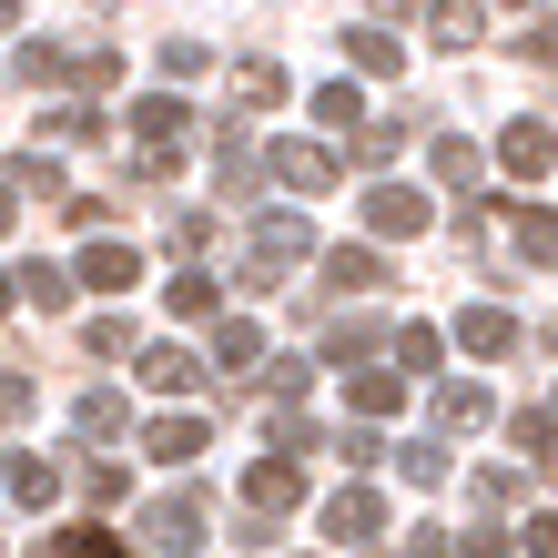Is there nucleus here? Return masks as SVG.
Wrapping results in <instances>:
<instances>
[{
    "instance_id": "7c9ffc66",
    "label": "nucleus",
    "mask_w": 558,
    "mask_h": 558,
    "mask_svg": "<svg viewBox=\"0 0 558 558\" xmlns=\"http://www.w3.org/2000/svg\"><path fill=\"white\" fill-rule=\"evenodd\" d=\"M345 51H355V72H376V82H397V72H407V51L386 41V31H355Z\"/></svg>"
},
{
    "instance_id": "7ed1b4c3",
    "label": "nucleus",
    "mask_w": 558,
    "mask_h": 558,
    "mask_svg": "<svg viewBox=\"0 0 558 558\" xmlns=\"http://www.w3.org/2000/svg\"><path fill=\"white\" fill-rule=\"evenodd\" d=\"M21 72H31V82L102 92V82H122V51H102V41H31V51H21Z\"/></svg>"
},
{
    "instance_id": "c9c22d12",
    "label": "nucleus",
    "mask_w": 558,
    "mask_h": 558,
    "mask_svg": "<svg viewBox=\"0 0 558 558\" xmlns=\"http://www.w3.org/2000/svg\"><path fill=\"white\" fill-rule=\"evenodd\" d=\"M82 345H92V355H133V325H122V315H92Z\"/></svg>"
},
{
    "instance_id": "6e6552de",
    "label": "nucleus",
    "mask_w": 558,
    "mask_h": 558,
    "mask_svg": "<svg viewBox=\"0 0 558 558\" xmlns=\"http://www.w3.org/2000/svg\"><path fill=\"white\" fill-rule=\"evenodd\" d=\"M72 284H92V294H133V284H143V254L122 244V234H92L82 265H72Z\"/></svg>"
},
{
    "instance_id": "de8ad7c7",
    "label": "nucleus",
    "mask_w": 558,
    "mask_h": 558,
    "mask_svg": "<svg viewBox=\"0 0 558 558\" xmlns=\"http://www.w3.org/2000/svg\"><path fill=\"white\" fill-rule=\"evenodd\" d=\"M11 305H21V284H11V275H0V315H11Z\"/></svg>"
},
{
    "instance_id": "c03bdc74",
    "label": "nucleus",
    "mask_w": 558,
    "mask_h": 558,
    "mask_svg": "<svg viewBox=\"0 0 558 558\" xmlns=\"http://www.w3.org/2000/svg\"><path fill=\"white\" fill-rule=\"evenodd\" d=\"M529 548H538V558H558V508H548V518H529Z\"/></svg>"
},
{
    "instance_id": "1a4fd4ad",
    "label": "nucleus",
    "mask_w": 558,
    "mask_h": 558,
    "mask_svg": "<svg viewBox=\"0 0 558 558\" xmlns=\"http://www.w3.org/2000/svg\"><path fill=\"white\" fill-rule=\"evenodd\" d=\"M366 234H376V244H407V234H426V193H407V183H376V193H366Z\"/></svg>"
},
{
    "instance_id": "a18cd8bd",
    "label": "nucleus",
    "mask_w": 558,
    "mask_h": 558,
    "mask_svg": "<svg viewBox=\"0 0 558 558\" xmlns=\"http://www.w3.org/2000/svg\"><path fill=\"white\" fill-rule=\"evenodd\" d=\"M529 51H538V61H548V72H558V21H548V31H538V41H529Z\"/></svg>"
},
{
    "instance_id": "bb28decb",
    "label": "nucleus",
    "mask_w": 558,
    "mask_h": 558,
    "mask_svg": "<svg viewBox=\"0 0 558 558\" xmlns=\"http://www.w3.org/2000/svg\"><path fill=\"white\" fill-rule=\"evenodd\" d=\"M426 173H437L447 193H468V183H477V153L457 143V133H437V143H426Z\"/></svg>"
},
{
    "instance_id": "49530a36",
    "label": "nucleus",
    "mask_w": 558,
    "mask_h": 558,
    "mask_svg": "<svg viewBox=\"0 0 558 558\" xmlns=\"http://www.w3.org/2000/svg\"><path fill=\"white\" fill-rule=\"evenodd\" d=\"M0 234H11V173H0Z\"/></svg>"
},
{
    "instance_id": "5701e85b",
    "label": "nucleus",
    "mask_w": 558,
    "mask_h": 558,
    "mask_svg": "<svg viewBox=\"0 0 558 558\" xmlns=\"http://www.w3.org/2000/svg\"><path fill=\"white\" fill-rule=\"evenodd\" d=\"M315 122H325V133H366V92H355V82H325L315 92Z\"/></svg>"
},
{
    "instance_id": "473e14b6",
    "label": "nucleus",
    "mask_w": 558,
    "mask_h": 558,
    "mask_svg": "<svg viewBox=\"0 0 558 558\" xmlns=\"http://www.w3.org/2000/svg\"><path fill=\"white\" fill-rule=\"evenodd\" d=\"M41 133L51 143H102V112H92V102H61V112H41Z\"/></svg>"
},
{
    "instance_id": "f257e3e1",
    "label": "nucleus",
    "mask_w": 558,
    "mask_h": 558,
    "mask_svg": "<svg viewBox=\"0 0 558 558\" xmlns=\"http://www.w3.org/2000/svg\"><path fill=\"white\" fill-rule=\"evenodd\" d=\"M122 122H133V143H143V153H133V173H143V183H162V173L183 162V143H193V112L173 102V92H143Z\"/></svg>"
},
{
    "instance_id": "a211bd4d",
    "label": "nucleus",
    "mask_w": 558,
    "mask_h": 558,
    "mask_svg": "<svg viewBox=\"0 0 558 558\" xmlns=\"http://www.w3.org/2000/svg\"><path fill=\"white\" fill-rule=\"evenodd\" d=\"M487 416H498V407H487V386H437V437H477Z\"/></svg>"
},
{
    "instance_id": "3c124183",
    "label": "nucleus",
    "mask_w": 558,
    "mask_h": 558,
    "mask_svg": "<svg viewBox=\"0 0 558 558\" xmlns=\"http://www.w3.org/2000/svg\"><path fill=\"white\" fill-rule=\"evenodd\" d=\"M548 416H558V397H548Z\"/></svg>"
},
{
    "instance_id": "6ab92c4d",
    "label": "nucleus",
    "mask_w": 558,
    "mask_h": 558,
    "mask_svg": "<svg viewBox=\"0 0 558 558\" xmlns=\"http://www.w3.org/2000/svg\"><path fill=\"white\" fill-rule=\"evenodd\" d=\"M72 426H82V437H92V447H112V437H122V426H133V407H122V397H112V386H82V407H72Z\"/></svg>"
},
{
    "instance_id": "9d476101",
    "label": "nucleus",
    "mask_w": 558,
    "mask_h": 558,
    "mask_svg": "<svg viewBox=\"0 0 558 558\" xmlns=\"http://www.w3.org/2000/svg\"><path fill=\"white\" fill-rule=\"evenodd\" d=\"M498 162H508L518 183H538V173H558V133H548V122H508V133H498Z\"/></svg>"
},
{
    "instance_id": "20e7f679",
    "label": "nucleus",
    "mask_w": 558,
    "mask_h": 558,
    "mask_svg": "<svg viewBox=\"0 0 558 558\" xmlns=\"http://www.w3.org/2000/svg\"><path fill=\"white\" fill-rule=\"evenodd\" d=\"M244 508L254 518H294V508H305V457H254V468H244Z\"/></svg>"
},
{
    "instance_id": "393cba45",
    "label": "nucleus",
    "mask_w": 558,
    "mask_h": 558,
    "mask_svg": "<svg viewBox=\"0 0 558 558\" xmlns=\"http://www.w3.org/2000/svg\"><path fill=\"white\" fill-rule=\"evenodd\" d=\"M11 284H21V294H31L41 315H61V305H72V275H61V265H41V254H31V265H21Z\"/></svg>"
},
{
    "instance_id": "c85d7f7f",
    "label": "nucleus",
    "mask_w": 558,
    "mask_h": 558,
    "mask_svg": "<svg viewBox=\"0 0 558 558\" xmlns=\"http://www.w3.org/2000/svg\"><path fill=\"white\" fill-rule=\"evenodd\" d=\"M397 366L407 376H437L447 366V336H437V325H407V336H397Z\"/></svg>"
},
{
    "instance_id": "ea45409f",
    "label": "nucleus",
    "mask_w": 558,
    "mask_h": 558,
    "mask_svg": "<svg viewBox=\"0 0 558 558\" xmlns=\"http://www.w3.org/2000/svg\"><path fill=\"white\" fill-rule=\"evenodd\" d=\"M82 498L92 508H122V468H82Z\"/></svg>"
},
{
    "instance_id": "4be33fe9",
    "label": "nucleus",
    "mask_w": 558,
    "mask_h": 558,
    "mask_svg": "<svg viewBox=\"0 0 558 558\" xmlns=\"http://www.w3.org/2000/svg\"><path fill=\"white\" fill-rule=\"evenodd\" d=\"M0 477H11V498H21V508H51V498H61V468H51V457H11Z\"/></svg>"
},
{
    "instance_id": "412c9836",
    "label": "nucleus",
    "mask_w": 558,
    "mask_h": 558,
    "mask_svg": "<svg viewBox=\"0 0 558 558\" xmlns=\"http://www.w3.org/2000/svg\"><path fill=\"white\" fill-rule=\"evenodd\" d=\"M234 102L244 112H275L284 102V61H234Z\"/></svg>"
},
{
    "instance_id": "e433bc0d",
    "label": "nucleus",
    "mask_w": 558,
    "mask_h": 558,
    "mask_svg": "<svg viewBox=\"0 0 558 558\" xmlns=\"http://www.w3.org/2000/svg\"><path fill=\"white\" fill-rule=\"evenodd\" d=\"M457 558H518V538H508V529H487V518H477V529L457 538Z\"/></svg>"
},
{
    "instance_id": "4468645a",
    "label": "nucleus",
    "mask_w": 558,
    "mask_h": 558,
    "mask_svg": "<svg viewBox=\"0 0 558 558\" xmlns=\"http://www.w3.org/2000/svg\"><path fill=\"white\" fill-rule=\"evenodd\" d=\"M457 345H468V355H518V315L508 305H468V315H457Z\"/></svg>"
},
{
    "instance_id": "8fccbe9b",
    "label": "nucleus",
    "mask_w": 558,
    "mask_h": 558,
    "mask_svg": "<svg viewBox=\"0 0 558 558\" xmlns=\"http://www.w3.org/2000/svg\"><path fill=\"white\" fill-rule=\"evenodd\" d=\"M508 11H538V0H508Z\"/></svg>"
},
{
    "instance_id": "09e8293b",
    "label": "nucleus",
    "mask_w": 558,
    "mask_h": 558,
    "mask_svg": "<svg viewBox=\"0 0 558 558\" xmlns=\"http://www.w3.org/2000/svg\"><path fill=\"white\" fill-rule=\"evenodd\" d=\"M11 21H21V0H0V31H11Z\"/></svg>"
},
{
    "instance_id": "f8f14e48",
    "label": "nucleus",
    "mask_w": 558,
    "mask_h": 558,
    "mask_svg": "<svg viewBox=\"0 0 558 558\" xmlns=\"http://www.w3.org/2000/svg\"><path fill=\"white\" fill-rule=\"evenodd\" d=\"M325 284H336V294H386L397 275H386L376 244H336V254H325Z\"/></svg>"
},
{
    "instance_id": "37998d69",
    "label": "nucleus",
    "mask_w": 558,
    "mask_h": 558,
    "mask_svg": "<svg viewBox=\"0 0 558 558\" xmlns=\"http://www.w3.org/2000/svg\"><path fill=\"white\" fill-rule=\"evenodd\" d=\"M397 558H447V529H407V538H397Z\"/></svg>"
},
{
    "instance_id": "c756f323",
    "label": "nucleus",
    "mask_w": 558,
    "mask_h": 558,
    "mask_svg": "<svg viewBox=\"0 0 558 558\" xmlns=\"http://www.w3.org/2000/svg\"><path fill=\"white\" fill-rule=\"evenodd\" d=\"M214 294H223V284H214L204 265H183L173 284H162V305H173V315H214Z\"/></svg>"
},
{
    "instance_id": "aec40b11",
    "label": "nucleus",
    "mask_w": 558,
    "mask_h": 558,
    "mask_svg": "<svg viewBox=\"0 0 558 558\" xmlns=\"http://www.w3.org/2000/svg\"><path fill=\"white\" fill-rule=\"evenodd\" d=\"M214 366H265V325H254V315H223L214 325Z\"/></svg>"
},
{
    "instance_id": "79ce46f5",
    "label": "nucleus",
    "mask_w": 558,
    "mask_h": 558,
    "mask_svg": "<svg viewBox=\"0 0 558 558\" xmlns=\"http://www.w3.org/2000/svg\"><path fill=\"white\" fill-rule=\"evenodd\" d=\"M31 416V376H0V426H21Z\"/></svg>"
},
{
    "instance_id": "a878e982",
    "label": "nucleus",
    "mask_w": 558,
    "mask_h": 558,
    "mask_svg": "<svg viewBox=\"0 0 558 558\" xmlns=\"http://www.w3.org/2000/svg\"><path fill=\"white\" fill-rule=\"evenodd\" d=\"M254 173H265V153H254L244 133H223V143H214V183H223V193H244Z\"/></svg>"
},
{
    "instance_id": "b1692460",
    "label": "nucleus",
    "mask_w": 558,
    "mask_h": 558,
    "mask_svg": "<svg viewBox=\"0 0 558 558\" xmlns=\"http://www.w3.org/2000/svg\"><path fill=\"white\" fill-rule=\"evenodd\" d=\"M397 397H407V386H397V376H376V366H355V376H345V407H355V416H397Z\"/></svg>"
},
{
    "instance_id": "2eb2a0df",
    "label": "nucleus",
    "mask_w": 558,
    "mask_h": 558,
    "mask_svg": "<svg viewBox=\"0 0 558 558\" xmlns=\"http://www.w3.org/2000/svg\"><path fill=\"white\" fill-rule=\"evenodd\" d=\"M143 447L162 457V468H193V457H204V416H153Z\"/></svg>"
},
{
    "instance_id": "39448f33",
    "label": "nucleus",
    "mask_w": 558,
    "mask_h": 558,
    "mask_svg": "<svg viewBox=\"0 0 558 558\" xmlns=\"http://www.w3.org/2000/svg\"><path fill=\"white\" fill-rule=\"evenodd\" d=\"M204 518H214V508H204V487H173V498H153V508H143V538H153L162 558H183V548H204Z\"/></svg>"
},
{
    "instance_id": "cd10ccee",
    "label": "nucleus",
    "mask_w": 558,
    "mask_h": 558,
    "mask_svg": "<svg viewBox=\"0 0 558 558\" xmlns=\"http://www.w3.org/2000/svg\"><path fill=\"white\" fill-rule=\"evenodd\" d=\"M366 345H376L366 315H336V325H325V366H366Z\"/></svg>"
},
{
    "instance_id": "f3484780",
    "label": "nucleus",
    "mask_w": 558,
    "mask_h": 558,
    "mask_svg": "<svg viewBox=\"0 0 558 558\" xmlns=\"http://www.w3.org/2000/svg\"><path fill=\"white\" fill-rule=\"evenodd\" d=\"M143 386H162V397H193V386H204V355H183V345H143Z\"/></svg>"
},
{
    "instance_id": "0eeeda50",
    "label": "nucleus",
    "mask_w": 558,
    "mask_h": 558,
    "mask_svg": "<svg viewBox=\"0 0 558 558\" xmlns=\"http://www.w3.org/2000/svg\"><path fill=\"white\" fill-rule=\"evenodd\" d=\"M265 173H275L284 193H336L345 153H325V143H275V153H265Z\"/></svg>"
},
{
    "instance_id": "9b49d317",
    "label": "nucleus",
    "mask_w": 558,
    "mask_h": 558,
    "mask_svg": "<svg viewBox=\"0 0 558 558\" xmlns=\"http://www.w3.org/2000/svg\"><path fill=\"white\" fill-rule=\"evenodd\" d=\"M508 214V254L518 265H558V214L548 204H498Z\"/></svg>"
},
{
    "instance_id": "dca6fc26",
    "label": "nucleus",
    "mask_w": 558,
    "mask_h": 558,
    "mask_svg": "<svg viewBox=\"0 0 558 558\" xmlns=\"http://www.w3.org/2000/svg\"><path fill=\"white\" fill-rule=\"evenodd\" d=\"M11 193H31V204H72V183H61V162L31 143V153H11Z\"/></svg>"
},
{
    "instance_id": "58836bf2",
    "label": "nucleus",
    "mask_w": 558,
    "mask_h": 558,
    "mask_svg": "<svg viewBox=\"0 0 558 558\" xmlns=\"http://www.w3.org/2000/svg\"><path fill=\"white\" fill-rule=\"evenodd\" d=\"M204 244H214V223H204V214H173V254H183V265H193Z\"/></svg>"
},
{
    "instance_id": "a19ab883",
    "label": "nucleus",
    "mask_w": 558,
    "mask_h": 558,
    "mask_svg": "<svg viewBox=\"0 0 558 558\" xmlns=\"http://www.w3.org/2000/svg\"><path fill=\"white\" fill-rule=\"evenodd\" d=\"M518 498V468H477V508H508Z\"/></svg>"
},
{
    "instance_id": "2f4dec72",
    "label": "nucleus",
    "mask_w": 558,
    "mask_h": 558,
    "mask_svg": "<svg viewBox=\"0 0 558 558\" xmlns=\"http://www.w3.org/2000/svg\"><path fill=\"white\" fill-rule=\"evenodd\" d=\"M31 558H133L112 529H72V538H51V548H31Z\"/></svg>"
},
{
    "instance_id": "72a5a7b5",
    "label": "nucleus",
    "mask_w": 558,
    "mask_h": 558,
    "mask_svg": "<svg viewBox=\"0 0 558 558\" xmlns=\"http://www.w3.org/2000/svg\"><path fill=\"white\" fill-rule=\"evenodd\" d=\"M397 143H407V122H366V133H345L355 162H397Z\"/></svg>"
},
{
    "instance_id": "f03ea898",
    "label": "nucleus",
    "mask_w": 558,
    "mask_h": 558,
    "mask_svg": "<svg viewBox=\"0 0 558 558\" xmlns=\"http://www.w3.org/2000/svg\"><path fill=\"white\" fill-rule=\"evenodd\" d=\"M305 254H315V223H305V214H275V223H254V234H244V284L265 294V284H284L294 265H305Z\"/></svg>"
},
{
    "instance_id": "ddd939ff",
    "label": "nucleus",
    "mask_w": 558,
    "mask_h": 558,
    "mask_svg": "<svg viewBox=\"0 0 558 558\" xmlns=\"http://www.w3.org/2000/svg\"><path fill=\"white\" fill-rule=\"evenodd\" d=\"M426 41H437V51H477L487 11H477V0H426Z\"/></svg>"
},
{
    "instance_id": "423d86ee",
    "label": "nucleus",
    "mask_w": 558,
    "mask_h": 558,
    "mask_svg": "<svg viewBox=\"0 0 558 558\" xmlns=\"http://www.w3.org/2000/svg\"><path fill=\"white\" fill-rule=\"evenodd\" d=\"M325 538H336V548L386 538V498H376V477H355V487H336V498H325Z\"/></svg>"
},
{
    "instance_id": "f704fd0d",
    "label": "nucleus",
    "mask_w": 558,
    "mask_h": 558,
    "mask_svg": "<svg viewBox=\"0 0 558 558\" xmlns=\"http://www.w3.org/2000/svg\"><path fill=\"white\" fill-rule=\"evenodd\" d=\"M397 468H407L416 487H437V477H447V437H426V447H397Z\"/></svg>"
},
{
    "instance_id": "4c0bfd02",
    "label": "nucleus",
    "mask_w": 558,
    "mask_h": 558,
    "mask_svg": "<svg viewBox=\"0 0 558 558\" xmlns=\"http://www.w3.org/2000/svg\"><path fill=\"white\" fill-rule=\"evenodd\" d=\"M204 61H214V51H193V41H162V82H193Z\"/></svg>"
}]
</instances>
